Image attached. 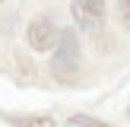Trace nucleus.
Segmentation results:
<instances>
[{
	"instance_id": "f257e3e1",
	"label": "nucleus",
	"mask_w": 130,
	"mask_h": 127,
	"mask_svg": "<svg viewBox=\"0 0 130 127\" xmlns=\"http://www.w3.org/2000/svg\"><path fill=\"white\" fill-rule=\"evenodd\" d=\"M76 64H79V44H76V35L70 29L60 32L57 38V57H54V73L60 76H73L76 73Z\"/></svg>"
},
{
	"instance_id": "f03ea898",
	"label": "nucleus",
	"mask_w": 130,
	"mask_h": 127,
	"mask_svg": "<svg viewBox=\"0 0 130 127\" xmlns=\"http://www.w3.org/2000/svg\"><path fill=\"white\" fill-rule=\"evenodd\" d=\"M57 38H60V32H57V25H54L51 16L32 19V25H29V44H32V51H51Z\"/></svg>"
},
{
	"instance_id": "7ed1b4c3",
	"label": "nucleus",
	"mask_w": 130,
	"mask_h": 127,
	"mask_svg": "<svg viewBox=\"0 0 130 127\" xmlns=\"http://www.w3.org/2000/svg\"><path fill=\"white\" fill-rule=\"evenodd\" d=\"M70 13L79 29H99L105 19V0H73Z\"/></svg>"
},
{
	"instance_id": "20e7f679",
	"label": "nucleus",
	"mask_w": 130,
	"mask_h": 127,
	"mask_svg": "<svg viewBox=\"0 0 130 127\" xmlns=\"http://www.w3.org/2000/svg\"><path fill=\"white\" fill-rule=\"evenodd\" d=\"M10 124L13 127H54V121L44 118V114H41V118H38V114H32V118H19V114H16V118H10Z\"/></svg>"
},
{
	"instance_id": "39448f33",
	"label": "nucleus",
	"mask_w": 130,
	"mask_h": 127,
	"mask_svg": "<svg viewBox=\"0 0 130 127\" xmlns=\"http://www.w3.org/2000/svg\"><path fill=\"white\" fill-rule=\"evenodd\" d=\"M73 124L76 127H108V124H102V121H95V118H86V114H76Z\"/></svg>"
},
{
	"instance_id": "423d86ee",
	"label": "nucleus",
	"mask_w": 130,
	"mask_h": 127,
	"mask_svg": "<svg viewBox=\"0 0 130 127\" xmlns=\"http://www.w3.org/2000/svg\"><path fill=\"white\" fill-rule=\"evenodd\" d=\"M121 13H124V22L130 25V0H124V6H121Z\"/></svg>"
},
{
	"instance_id": "0eeeda50",
	"label": "nucleus",
	"mask_w": 130,
	"mask_h": 127,
	"mask_svg": "<svg viewBox=\"0 0 130 127\" xmlns=\"http://www.w3.org/2000/svg\"><path fill=\"white\" fill-rule=\"evenodd\" d=\"M0 3H3V0H0Z\"/></svg>"
}]
</instances>
